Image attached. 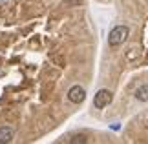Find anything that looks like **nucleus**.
Segmentation results:
<instances>
[{
    "instance_id": "obj_1",
    "label": "nucleus",
    "mask_w": 148,
    "mask_h": 144,
    "mask_svg": "<svg viewBox=\"0 0 148 144\" xmlns=\"http://www.w3.org/2000/svg\"><path fill=\"white\" fill-rule=\"evenodd\" d=\"M128 37H130V27L128 26H115L108 33V46H110V48L123 46L128 40Z\"/></svg>"
},
{
    "instance_id": "obj_2",
    "label": "nucleus",
    "mask_w": 148,
    "mask_h": 144,
    "mask_svg": "<svg viewBox=\"0 0 148 144\" xmlns=\"http://www.w3.org/2000/svg\"><path fill=\"white\" fill-rule=\"evenodd\" d=\"M112 99H113V93L110 89H99L97 93L93 95V108H97V109L106 108L112 102Z\"/></svg>"
},
{
    "instance_id": "obj_3",
    "label": "nucleus",
    "mask_w": 148,
    "mask_h": 144,
    "mask_svg": "<svg viewBox=\"0 0 148 144\" xmlns=\"http://www.w3.org/2000/svg\"><path fill=\"white\" fill-rule=\"evenodd\" d=\"M84 99H86V89L82 86L75 84L68 89V100L73 102V104H81V102H84Z\"/></svg>"
},
{
    "instance_id": "obj_4",
    "label": "nucleus",
    "mask_w": 148,
    "mask_h": 144,
    "mask_svg": "<svg viewBox=\"0 0 148 144\" xmlns=\"http://www.w3.org/2000/svg\"><path fill=\"white\" fill-rule=\"evenodd\" d=\"M15 137V130L11 126H2L0 128V144H9Z\"/></svg>"
},
{
    "instance_id": "obj_5",
    "label": "nucleus",
    "mask_w": 148,
    "mask_h": 144,
    "mask_svg": "<svg viewBox=\"0 0 148 144\" xmlns=\"http://www.w3.org/2000/svg\"><path fill=\"white\" fill-rule=\"evenodd\" d=\"M134 97H135L139 102H148V84H141L139 88L135 89Z\"/></svg>"
},
{
    "instance_id": "obj_6",
    "label": "nucleus",
    "mask_w": 148,
    "mask_h": 144,
    "mask_svg": "<svg viewBox=\"0 0 148 144\" xmlns=\"http://www.w3.org/2000/svg\"><path fill=\"white\" fill-rule=\"evenodd\" d=\"M66 142H70V144H77V142H81V144H84V142H88V139H86V135H73L71 139H68Z\"/></svg>"
},
{
    "instance_id": "obj_7",
    "label": "nucleus",
    "mask_w": 148,
    "mask_h": 144,
    "mask_svg": "<svg viewBox=\"0 0 148 144\" xmlns=\"http://www.w3.org/2000/svg\"><path fill=\"white\" fill-rule=\"evenodd\" d=\"M62 4H64L66 8H75V5L82 4V0H62Z\"/></svg>"
},
{
    "instance_id": "obj_8",
    "label": "nucleus",
    "mask_w": 148,
    "mask_h": 144,
    "mask_svg": "<svg viewBox=\"0 0 148 144\" xmlns=\"http://www.w3.org/2000/svg\"><path fill=\"white\" fill-rule=\"evenodd\" d=\"M0 2H2V0H0Z\"/></svg>"
}]
</instances>
